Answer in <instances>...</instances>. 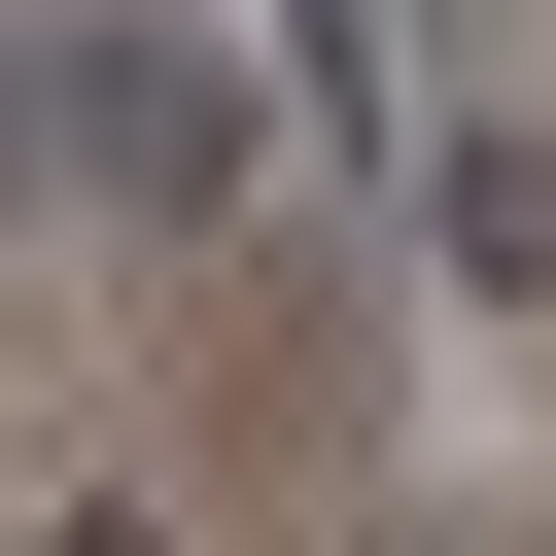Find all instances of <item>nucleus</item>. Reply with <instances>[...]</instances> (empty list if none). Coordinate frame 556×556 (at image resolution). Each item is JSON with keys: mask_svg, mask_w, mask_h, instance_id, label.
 Masks as SVG:
<instances>
[{"mask_svg": "<svg viewBox=\"0 0 556 556\" xmlns=\"http://www.w3.org/2000/svg\"><path fill=\"white\" fill-rule=\"evenodd\" d=\"M35 139H70V174L139 208V243L278 174V139H243V35H174V0H104V35H35Z\"/></svg>", "mask_w": 556, "mask_h": 556, "instance_id": "obj_1", "label": "nucleus"}, {"mask_svg": "<svg viewBox=\"0 0 556 556\" xmlns=\"http://www.w3.org/2000/svg\"><path fill=\"white\" fill-rule=\"evenodd\" d=\"M417 208H452V278H486V313H556V139H452Z\"/></svg>", "mask_w": 556, "mask_h": 556, "instance_id": "obj_2", "label": "nucleus"}, {"mask_svg": "<svg viewBox=\"0 0 556 556\" xmlns=\"http://www.w3.org/2000/svg\"><path fill=\"white\" fill-rule=\"evenodd\" d=\"M0 208H70V139H35V35H0Z\"/></svg>", "mask_w": 556, "mask_h": 556, "instance_id": "obj_3", "label": "nucleus"}]
</instances>
